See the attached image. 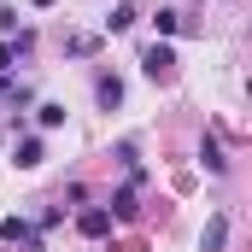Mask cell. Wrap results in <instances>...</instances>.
<instances>
[{
	"label": "cell",
	"mask_w": 252,
	"mask_h": 252,
	"mask_svg": "<svg viewBox=\"0 0 252 252\" xmlns=\"http://www.w3.org/2000/svg\"><path fill=\"white\" fill-rule=\"evenodd\" d=\"M76 229H82L88 241H100V235H112V211H106V205H88V211L76 217Z\"/></svg>",
	"instance_id": "6da1fadb"
},
{
	"label": "cell",
	"mask_w": 252,
	"mask_h": 252,
	"mask_svg": "<svg viewBox=\"0 0 252 252\" xmlns=\"http://www.w3.org/2000/svg\"><path fill=\"white\" fill-rule=\"evenodd\" d=\"M141 64H147V76H170V64H176V47H170V41H153Z\"/></svg>",
	"instance_id": "7a4b0ae2"
},
{
	"label": "cell",
	"mask_w": 252,
	"mask_h": 252,
	"mask_svg": "<svg viewBox=\"0 0 252 252\" xmlns=\"http://www.w3.org/2000/svg\"><path fill=\"white\" fill-rule=\"evenodd\" d=\"M94 100H100L106 112H112V106H124V82H118V76H100V82H94Z\"/></svg>",
	"instance_id": "3957f363"
},
{
	"label": "cell",
	"mask_w": 252,
	"mask_h": 252,
	"mask_svg": "<svg viewBox=\"0 0 252 252\" xmlns=\"http://www.w3.org/2000/svg\"><path fill=\"white\" fill-rule=\"evenodd\" d=\"M41 158H47V147H41L35 135H30V141H18V170H35Z\"/></svg>",
	"instance_id": "277c9868"
},
{
	"label": "cell",
	"mask_w": 252,
	"mask_h": 252,
	"mask_svg": "<svg viewBox=\"0 0 252 252\" xmlns=\"http://www.w3.org/2000/svg\"><path fill=\"white\" fill-rule=\"evenodd\" d=\"M199 158H205V170H211V176H223V170H229V158H223V147H217L211 135L199 141Z\"/></svg>",
	"instance_id": "5b68a950"
},
{
	"label": "cell",
	"mask_w": 252,
	"mask_h": 252,
	"mask_svg": "<svg viewBox=\"0 0 252 252\" xmlns=\"http://www.w3.org/2000/svg\"><path fill=\"white\" fill-rule=\"evenodd\" d=\"M223 241H229V217H211V223H205V241H199V247H205V252H223Z\"/></svg>",
	"instance_id": "8992f818"
},
{
	"label": "cell",
	"mask_w": 252,
	"mask_h": 252,
	"mask_svg": "<svg viewBox=\"0 0 252 252\" xmlns=\"http://www.w3.org/2000/svg\"><path fill=\"white\" fill-rule=\"evenodd\" d=\"M35 124H41V129H59V124H64V106H59V100L35 106Z\"/></svg>",
	"instance_id": "52a82bcc"
},
{
	"label": "cell",
	"mask_w": 252,
	"mask_h": 252,
	"mask_svg": "<svg viewBox=\"0 0 252 252\" xmlns=\"http://www.w3.org/2000/svg\"><path fill=\"white\" fill-rule=\"evenodd\" d=\"M0 235H6V241H18V247H24V241H30V235H35V229H30V223H24V217H6V223H0Z\"/></svg>",
	"instance_id": "ba28073f"
},
{
	"label": "cell",
	"mask_w": 252,
	"mask_h": 252,
	"mask_svg": "<svg viewBox=\"0 0 252 252\" xmlns=\"http://www.w3.org/2000/svg\"><path fill=\"white\" fill-rule=\"evenodd\" d=\"M94 47H100V41H94V35H70V41H64V53H70V59H88V53H94Z\"/></svg>",
	"instance_id": "9c48e42d"
},
{
	"label": "cell",
	"mask_w": 252,
	"mask_h": 252,
	"mask_svg": "<svg viewBox=\"0 0 252 252\" xmlns=\"http://www.w3.org/2000/svg\"><path fill=\"white\" fill-rule=\"evenodd\" d=\"M106 30H118V35H124V30H135V6H118V12L106 18Z\"/></svg>",
	"instance_id": "30bf717a"
},
{
	"label": "cell",
	"mask_w": 252,
	"mask_h": 252,
	"mask_svg": "<svg viewBox=\"0 0 252 252\" xmlns=\"http://www.w3.org/2000/svg\"><path fill=\"white\" fill-rule=\"evenodd\" d=\"M112 217H135V188H124L118 199H112Z\"/></svg>",
	"instance_id": "8fae6325"
},
{
	"label": "cell",
	"mask_w": 252,
	"mask_h": 252,
	"mask_svg": "<svg viewBox=\"0 0 252 252\" xmlns=\"http://www.w3.org/2000/svg\"><path fill=\"white\" fill-rule=\"evenodd\" d=\"M153 24H158V35H176V30H182V18H176V12H158Z\"/></svg>",
	"instance_id": "7c38bea8"
},
{
	"label": "cell",
	"mask_w": 252,
	"mask_h": 252,
	"mask_svg": "<svg viewBox=\"0 0 252 252\" xmlns=\"http://www.w3.org/2000/svg\"><path fill=\"white\" fill-rule=\"evenodd\" d=\"M24 252H41V241H35V235H30V241H24Z\"/></svg>",
	"instance_id": "4fadbf2b"
},
{
	"label": "cell",
	"mask_w": 252,
	"mask_h": 252,
	"mask_svg": "<svg viewBox=\"0 0 252 252\" xmlns=\"http://www.w3.org/2000/svg\"><path fill=\"white\" fill-rule=\"evenodd\" d=\"M30 6H53V0H30Z\"/></svg>",
	"instance_id": "5bb4252c"
}]
</instances>
